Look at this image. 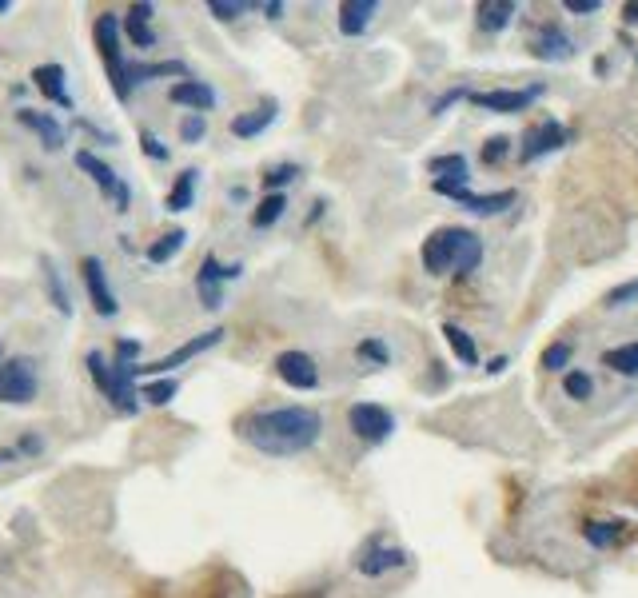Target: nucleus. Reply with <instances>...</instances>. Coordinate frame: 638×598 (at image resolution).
<instances>
[{
  "label": "nucleus",
  "instance_id": "33",
  "mask_svg": "<svg viewBox=\"0 0 638 598\" xmlns=\"http://www.w3.org/2000/svg\"><path fill=\"white\" fill-rule=\"evenodd\" d=\"M248 8H252L248 0H208V12H212L216 20H240Z\"/></svg>",
  "mask_w": 638,
  "mask_h": 598
},
{
  "label": "nucleus",
  "instance_id": "30",
  "mask_svg": "<svg viewBox=\"0 0 638 598\" xmlns=\"http://www.w3.org/2000/svg\"><path fill=\"white\" fill-rule=\"evenodd\" d=\"M184 240H188V232L184 228H172V232H164L152 248H148V264H168V260H176V252L184 248Z\"/></svg>",
  "mask_w": 638,
  "mask_h": 598
},
{
  "label": "nucleus",
  "instance_id": "36",
  "mask_svg": "<svg viewBox=\"0 0 638 598\" xmlns=\"http://www.w3.org/2000/svg\"><path fill=\"white\" fill-rule=\"evenodd\" d=\"M140 395H144L148 403L164 407V403H172V395H176V379H156V383H148Z\"/></svg>",
  "mask_w": 638,
  "mask_h": 598
},
{
  "label": "nucleus",
  "instance_id": "2",
  "mask_svg": "<svg viewBox=\"0 0 638 598\" xmlns=\"http://www.w3.org/2000/svg\"><path fill=\"white\" fill-rule=\"evenodd\" d=\"M419 256L431 276H467L483 264V240L467 228H439L431 240H423Z\"/></svg>",
  "mask_w": 638,
  "mask_h": 598
},
{
  "label": "nucleus",
  "instance_id": "17",
  "mask_svg": "<svg viewBox=\"0 0 638 598\" xmlns=\"http://www.w3.org/2000/svg\"><path fill=\"white\" fill-rule=\"evenodd\" d=\"M531 48H535L539 60H571L575 56V40L563 28H555V24H543L539 36L531 40Z\"/></svg>",
  "mask_w": 638,
  "mask_h": 598
},
{
  "label": "nucleus",
  "instance_id": "23",
  "mask_svg": "<svg viewBox=\"0 0 638 598\" xmlns=\"http://www.w3.org/2000/svg\"><path fill=\"white\" fill-rule=\"evenodd\" d=\"M196 184H200V172H196V168L180 172L176 184H172V192H168V212H188L192 200H196Z\"/></svg>",
  "mask_w": 638,
  "mask_h": 598
},
{
  "label": "nucleus",
  "instance_id": "48",
  "mask_svg": "<svg viewBox=\"0 0 638 598\" xmlns=\"http://www.w3.org/2000/svg\"><path fill=\"white\" fill-rule=\"evenodd\" d=\"M627 20H635L638 24V4H627Z\"/></svg>",
  "mask_w": 638,
  "mask_h": 598
},
{
  "label": "nucleus",
  "instance_id": "34",
  "mask_svg": "<svg viewBox=\"0 0 638 598\" xmlns=\"http://www.w3.org/2000/svg\"><path fill=\"white\" fill-rule=\"evenodd\" d=\"M204 136H208V120H204L200 112H192V116L180 120V140H184V144H200Z\"/></svg>",
  "mask_w": 638,
  "mask_h": 598
},
{
  "label": "nucleus",
  "instance_id": "6",
  "mask_svg": "<svg viewBox=\"0 0 638 598\" xmlns=\"http://www.w3.org/2000/svg\"><path fill=\"white\" fill-rule=\"evenodd\" d=\"M403 567H411V555H407L403 547H395V543H383V539H371V543L355 555V571H359L363 579H383V575L403 571Z\"/></svg>",
  "mask_w": 638,
  "mask_h": 598
},
{
  "label": "nucleus",
  "instance_id": "10",
  "mask_svg": "<svg viewBox=\"0 0 638 598\" xmlns=\"http://www.w3.org/2000/svg\"><path fill=\"white\" fill-rule=\"evenodd\" d=\"M76 168L80 172H88L92 180H96V188L116 204V212H128V204H132V192H128V184L104 164V160H96L92 152H76Z\"/></svg>",
  "mask_w": 638,
  "mask_h": 598
},
{
  "label": "nucleus",
  "instance_id": "40",
  "mask_svg": "<svg viewBox=\"0 0 638 598\" xmlns=\"http://www.w3.org/2000/svg\"><path fill=\"white\" fill-rule=\"evenodd\" d=\"M603 303H607V307H631V303H638V280L623 284V288H615V292H607Z\"/></svg>",
  "mask_w": 638,
  "mask_h": 598
},
{
  "label": "nucleus",
  "instance_id": "22",
  "mask_svg": "<svg viewBox=\"0 0 638 598\" xmlns=\"http://www.w3.org/2000/svg\"><path fill=\"white\" fill-rule=\"evenodd\" d=\"M515 16H519V4H511V0H483L479 4V28L483 32H503Z\"/></svg>",
  "mask_w": 638,
  "mask_h": 598
},
{
  "label": "nucleus",
  "instance_id": "24",
  "mask_svg": "<svg viewBox=\"0 0 638 598\" xmlns=\"http://www.w3.org/2000/svg\"><path fill=\"white\" fill-rule=\"evenodd\" d=\"M443 339H447V347H451V355H455L459 363H467V367H475V363H479V347H475V339H471L463 327L443 323Z\"/></svg>",
  "mask_w": 638,
  "mask_h": 598
},
{
  "label": "nucleus",
  "instance_id": "9",
  "mask_svg": "<svg viewBox=\"0 0 638 598\" xmlns=\"http://www.w3.org/2000/svg\"><path fill=\"white\" fill-rule=\"evenodd\" d=\"M435 192L439 196H447V200H455L459 208H467V212H475V216H503L519 196L515 192H491V196H475V192H467L463 184H443V180H435Z\"/></svg>",
  "mask_w": 638,
  "mask_h": 598
},
{
  "label": "nucleus",
  "instance_id": "12",
  "mask_svg": "<svg viewBox=\"0 0 638 598\" xmlns=\"http://www.w3.org/2000/svg\"><path fill=\"white\" fill-rule=\"evenodd\" d=\"M276 375H280L288 387H296V391L319 387V367L308 351H284V355H276Z\"/></svg>",
  "mask_w": 638,
  "mask_h": 598
},
{
  "label": "nucleus",
  "instance_id": "38",
  "mask_svg": "<svg viewBox=\"0 0 638 598\" xmlns=\"http://www.w3.org/2000/svg\"><path fill=\"white\" fill-rule=\"evenodd\" d=\"M507 152H511V140H507V136H491V140L483 144V164H503Z\"/></svg>",
  "mask_w": 638,
  "mask_h": 598
},
{
  "label": "nucleus",
  "instance_id": "18",
  "mask_svg": "<svg viewBox=\"0 0 638 598\" xmlns=\"http://www.w3.org/2000/svg\"><path fill=\"white\" fill-rule=\"evenodd\" d=\"M64 68L60 64H36L32 68V84L56 104V108H72V96H68V84H64Z\"/></svg>",
  "mask_w": 638,
  "mask_h": 598
},
{
  "label": "nucleus",
  "instance_id": "14",
  "mask_svg": "<svg viewBox=\"0 0 638 598\" xmlns=\"http://www.w3.org/2000/svg\"><path fill=\"white\" fill-rule=\"evenodd\" d=\"M80 272H84V284H88V296H92V307L104 315V319H112L116 311H120V303H116V292L108 288V276H104V264L96 260V256H84L80 260Z\"/></svg>",
  "mask_w": 638,
  "mask_h": 598
},
{
  "label": "nucleus",
  "instance_id": "28",
  "mask_svg": "<svg viewBox=\"0 0 638 598\" xmlns=\"http://www.w3.org/2000/svg\"><path fill=\"white\" fill-rule=\"evenodd\" d=\"M284 212H288V196H284V192H272V196H264V200L256 204V212H252V228H260V232H264V228H272Z\"/></svg>",
  "mask_w": 638,
  "mask_h": 598
},
{
  "label": "nucleus",
  "instance_id": "27",
  "mask_svg": "<svg viewBox=\"0 0 638 598\" xmlns=\"http://www.w3.org/2000/svg\"><path fill=\"white\" fill-rule=\"evenodd\" d=\"M156 76H188V68L180 60H168V64H128V88L132 84H148Z\"/></svg>",
  "mask_w": 638,
  "mask_h": 598
},
{
  "label": "nucleus",
  "instance_id": "15",
  "mask_svg": "<svg viewBox=\"0 0 638 598\" xmlns=\"http://www.w3.org/2000/svg\"><path fill=\"white\" fill-rule=\"evenodd\" d=\"M224 284H228V268L216 256H204V264L196 272V292H200V303L208 311H216L224 303Z\"/></svg>",
  "mask_w": 638,
  "mask_h": 598
},
{
  "label": "nucleus",
  "instance_id": "16",
  "mask_svg": "<svg viewBox=\"0 0 638 598\" xmlns=\"http://www.w3.org/2000/svg\"><path fill=\"white\" fill-rule=\"evenodd\" d=\"M168 100H172V104H184V108H192V112L204 116V112L216 108V88L204 84V80H176L172 92H168Z\"/></svg>",
  "mask_w": 638,
  "mask_h": 598
},
{
  "label": "nucleus",
  "instance_id": "25",
  "mask_svg": "<svg viewBox=\"0 0 638 598\" xmlns=\"http://www.w3.org/2000/svg\"><path fill=\"white\" fill-rule=\"evenodd\" d=\"M431 172H435V180H443V184H463L467 188V156H459V152H451V156H435L431 160Z\"/></svg>",
  "mask_w": 638,
  "mask_h": 598
},
{
  "label": "nucleus",
  "instance_id": "46",
  "mask_svg": "<svg viewBox=\"0 0 638 598\" xmlns=\"http://www.w3.org/2000/svg\"><path fill=\"white\" fill-rule=\"evenodd\" d=\"M260 8H264L272 20H280V16H284V4H280V0H268V4H260Z\"/></svg>",
  "mask_w": 638,
  "mask_h": 598
},
{
  "label": "nucleus",
  "instance_id": "44",
  "mask_svg": "<svg viewBox=\"0 0 638 598\" xmlns=\"http://www.w3.org/2000/svg\"><path fill=\"white\" fill-rule=\"evenodd\" d=\"M563 8H567V12H599L603 4H599V0H567Z\"/></svg>",
  "mask_w": 638,
  "mask_h": 598
},
{
  "label": "nucleus",
  "instance_id": "43",
  "mask_svg": "<svg viewBox=\"0 0 638 598\" xmlns=\"http://www.w3.org/2000/svg\"><path fill=\"white\" fill-rule=\"evenodd\" d=\"M116 355H120V363H128V359L140 355V343H136V339H120V343H116Z\"/></svg>",
  "mask_w": 638,
  "mask_h": 598
},
{
  "label": "nucleus",
  "instance_id": "13",
  "mask_svg": "<svg viewBox=\"0 0 638 598\" xmlns=\"http://www.w3.org/2000/svg\"><path fill=\"white\" fill-rule=\"evenodd\" d=\"M539 96H543V88H539V84H535V88H523V92H515V88H495V92H479V96H475V104H479L483 112L511 116V112H527Z\"/></svg>",
  "mask_w": 638,
  "mask_h": 598
},
{
  "label": "nucleus",
  "instance_id": "5",
  "mask_svg": "<svg viewBox=\"0 0 638 598\" xmlns=\"http://www.w3.org/2000/svg\"><path fill=\"white\" fill-rule=\"evenodd\" d=\"M36 387H40V379H36L32 359H4L0 363V403L24 407L36 399Z\"/></svg>",
  "mask_w": 638,
  "mask_h": 598
},
{
  "label": "nucleus",
  "instance_id": "42",
  "mask_svg": "<svg viewBox=\"0 0 638 598\" xmlns=\"http://www.w3.org/2000/svg\"><path fill=\"white\" fill-rule=\"evenodd\" d=\"M140 144H144V156H148V160H168V148H164L148 128L140 132Z\"/></svg>",
  "mask_w": 638,
  "mask_h": 598
},
{
  "label": "nucleus",
  "instance_id": "4",
  "mask_svg": "<svg viewBox=\"0 0 638 598\" xmlns=\"http://www.w3.org/2000/svg\"><path fill=\"white\" fill-rule=\"evenodd\" d=\"M96 48L108 64V76H112V88H116V100H128L132 88H128V64L120 56V16L116 12H104L96 20Z\"/></svg>",
  "mask_w": 638,
  "mask_h": 598
},
{
  "label": "nucleus",
  "instance_id": "11",
  "mask_svg": "<svg viewBox=\"0 0 638 598\" xmlns=\"http://www.w3.org/2000/svg\"><path fill=\"white\" fill-rule=\"evenodd\" d=\"M523 148H519V160H539V156H547V152H559L563 144H567V128L559 124V120H539L535 128H527V136L519 140Z\"/></svg>",
  "mask_w": 638,
  "mask_h": 598
},
{
  "label": "nucleus",
  "instance_id": "20",
  "mask_svg": "<svg viewBox=\"0 0 638 598\" xmlns=\"http://www.w3.org/2000/svg\"><path fill=\"white\" fill-rule=\"evenodd\" d=\"M379 12V4L375 0H347L343 8H339V32L343 36H359V32H367V24H371V16Z\"/></svg>",
  "mask_w": 638,
  "mask_h": 598
},
{
  "label": "nucleus",
  "instance_id": "47",
  "mask_svg": "<svg viewBox=\"0 0 638 598\" xmlns=\"http://www.w3.org/2000/svg\"><path fill=\"white\" fill-rule=\"evenodd\" d=\"M503 367H507V359H503V355H499V359H491V363H487V371H491V375H499V371H503Z\"/></svg>",
  "mask_w": 638,
  "mask_h": 598
},
{
  "label": "nucleus",
  "instance_id": "39",
  "mask_svg": "<svg viewBox=\"0 0 638 598\" xmlns=\"http://www.w3.org/2000/svg\"><path fill=\"white\" fill-rule=\"evenodd\" d=\"M296 176H300V164H280V168L264 172V188H284V184H292Z\"/></svg>",
  "mask_w": 638,
  "mask_h": 598
},
{
  "label": "nucleus",
  "instance_id": "32",
  "mask_svg": "<svg viewBox=\"0 0 638 598\" xmlns=\"http://www.w3.org/2000/svg\"><path fill=\"white\" fill-rule=\"evenodd\" d=\"M563 391H567V399H591L595 395V379L587 371H567L563 375Z\"/></svg>",
  "mask_w": 638,
  "mask_h": 598
},
{
  "label": "nucleus",
  "instance_id": "19",
  "mask_svg": "<svg viewBox=\"0 0 638 598\" xmlns=\"http://www.w3.org/2000/svg\"><path fill=\"white\" fill-rule=\"evenodd\" d=\"M272 124H276V100H264L260 108L240 112V116L232 120V136L252 140V136H260V132H264V128H272Z\"/></svg>",
  "mask_w": 638,
  "mask_h": 598
},
{
  "label": "nucleus",
  "instance_id": "26",
  "mask_svg": "<svg viewBox=\"0 0 638 598\" xmlns=\"http://www.w3.org/2000/svg\"><path fill=\"white\" fill-rule=\"evenodd\" d=\"M40 268H44V288H48V299H52V307L68 319L72 315V299H68V288H64V280H60V272L52 268V260L48 256H40Z\"/></svg>",
  "mask_w": 638,
  "mask_h": 598
},
{
  "label": "nucleus",
  "instance_id": "21",
  "mask_svg": "<svg viewBox=\"0 0 638 598\" xmlns=\"http://www.w3.org/2000/svg\"><path fill=\"white\" fill-rule=\"evenodd\" d=\"M16 120H20L24 128H32V132L44 140V148H48V152H56V148L64 144V128H60L52 116H44V112H32V108H20V112H16Z\"/></svg>",
  "mask_w": 638,
  "mask_h": 598
},
{
  "label": "nucleus",
  "instance_id": "8",
  "mask_svg": "<svg viewBox=\"0 0 638 598\" xmlns=\"http://www.w3.org/2000/svg\"><path fill=\"white\" fill-rule=\"evenodd\" d=\"M347 427H351V435H359L363 443H383V439H391V431H395V415H391L387 407H379V403H351Z\"/></svg>",
  "mask_w": 638,
  "mask_h": 598
},
{
  "label": "nucleus",
  "instance_id": "3",
  "mask_svg": "<svg viewBox=\"0 0 638 598\" xmlns=\"http://www.w3.org/2000/svg\"><path fill=\"white\" fill-rule=\"evenodd\" d=\"M84 363H88V375L96 379V387L112 399V407L132 415V411H136V383H132V379H136V371H132V363H120V359H116V363H108L100 351H88V359H84Z\"/></svg>",
  "mask_w": 638,
  "mask_h": 598
},
{
  "label": "nucleus",
  "instance_id": "51",
  "mask_svg": "<svg viewBox=\"0 0 638 598\" xmlns=\"http://www.w3.org/2000/svg\"><path fill=\"white\" fill-rule=\"evenodd\" d=\"M4 459H8V455H0V463H4Z\"/></svg>",
  "mask_w": 638,
  "mask_h": 598
},
{
  "label": "nucleus",
  "instance_id": "31",
  "mask_svg": "<svg viewBox=\"0 0 638 598\" xmlns=\"http://www.w3.org/2000/svg\"><path fill=\"white\" fill-rule=\"evenodd\" d=\"M583 535L591 547H615L623 539V523H587Z\"/></svg>",
  "mask_w": 638,
  "mask_h": 598
},
{
  "label": "nucleus",
  "instance_id": "35",
  "mask_svg": "<svg viewBox=\"0 0 638 598\" xmlns=\"http://www.w3.org/2000/svg\"><path fill=\"white\" fill-rule=\"evenodd\" d=\"M571 363V343L567 339H559V343H551L547 351H543V367L547 371H563Z\"/></svg>",
  "mask_w": 638,
  "mask_h": 598
},
{
  "label": "nucleus",
  "instance_id": "7",
  "mask_svg": "<svg viewBox=\"0 0 638 598\" xmlns=\"http://www.w3.org/2000/svg\"><path fill=\"white\" fill-rule=\"evenodd\" d=\"M220 339H224V327H212V331H204V335L180 343L176 351H168V355H160V359H152V363H132V371H136V375H168L172 367H180V363H188V359L212 351Z\"/></svg>",
  "mask_w": 638,
  "mask_h": 598
},
{
  "label": "nucleus",
  "instance_id": "45",
  "mask_svg": "<svg viewBox=\"0 0 638 598\" xmlns=\"http://www.w3.org/2000/svg\"><path fill=\"white\" fill-rule=\"evenodd\" d=\"M152 12H156V8H152V4H144V0H140V4H132V8H128V16H132V20H144V24H148V20H152Z\"/></svg>",
  "mask_w": 638,
  "mask_h": 598
},
{
  "label": "nucleus",
  "instance_id": "29",
  "mask_svg": "<svg viewBox=\"0 0 638 598\" xmlns=\"http://www.w3.org/2000/svg\"><path fill=\"white\" fill-rule=\"evenodd\" d=\"M603 367H611L615 375H627V379H635V375H638V343L611 347V351L603 355Z\"/></svg>",
  "mask_w": 638,
  "mask_h": 598
},
{
  "label": "nucleus",
  "instance_id": "37",
  "mask_svg": "<svg viewBox=\"0 0 638 598\" xmlns=\"http://www.w3.org/2000/svg\"><path fill=\"white\" fill-rule=\"evenodd\" d=\"M124 32H128V40L140 44V48H152V44H156V36H152V28H148L144 20H132V16H128V20H124Z\"/></svg>",
  "mask_w": 638,
  "mask_h": 598
},
{
  "label": "nucleus",
  "instance_id": "49",
  "mask_svg": "<svg viewBox=\"0 0 638 598\" xmlns=\"http://www.w3.org/2000/svg\"><path fill=\"white\" fill-rule=\"evenodd\" d=\"M12 8V0H0V12H8Z\"/></svg>",
  "mask_w": 638,
  "mask_h": 598
},
{
  "label": "nucleus",
  "instance_id": "41",
  "mask_svg": "<svg viewBox=\"0 0 638 598\" xmlns=\"http://www.w3.org/2000/svg\"><path fill=\"white\" fill-rule=\"evenodd\" d=\"M359 355H363V359H375V363H391V351H387L383 339H363V343H359Z\"/></svg>",
  "mask_w": 638,
  "mask_h": 598
},
{
  "label": "nucleus",
  "instance_id": "1",
  "mask_svg": "<svg viewBox=\"0 0 638 598\" xmlns=\"http://www.w3.org/2000/svg\"><path fill=\"white\" fill-rule=\"evenodd\" d=\"M240 439L248 447H256L260 455H276V459H292L312 451L323 435V415L296 403V407H272V411H256L244 415L236 423Z\"/></svg>",
  "mask_w": 638,
  "mask_h": 598
},
{
  "label": "nucleus",
  "instance_id": "50",
  "mask_svg": "<svg viewBox=\"0 0 638 598\" xmlns=\"http://www.w3.org/2000/svg\"><path fill=\"white\" fill-rule=\"evenodd\" d=\"M0 363H4V347H0Z\"/></svg>",
  "mask_w": 638,
  "mask_h": 598
}]
</instances>
